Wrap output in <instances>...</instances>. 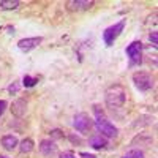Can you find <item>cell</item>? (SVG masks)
Masks as SVG:
<instances>
[{"label":"cell","instance_id":"6da1fadb","mask_svg":"<svg viewBox=\"0 0 158 158\" xmlns=\"http://www.w3.org/2000/svg\"><path fill=\"white\" fill-rule=\"evenodd\" d=\"M127 101V90L122 84H112L104 92V103L111 111L123 108Z\"/></svg>","mask_w":158,"mask_h":158},{"label":"cell","instance_id":"7a4b0ae2","mask_svg":"<svg viewBox=\"0 0 158 158\" xmlns=\"http://www.w3.org/2000/svg\"><path fill=\"white\" fill-rule=\"evenodd\" d=\"M142 49H144V44L139 41V40L131 41L125 48V54L130 60V67H139V65L142 63Z\"/></svg>","mask_w":158,"mask_h":158},{"label":"cell","instance_id":"3957f363","mask_svg":"<svg viewBox=\"0 0 158 158\" xmlns=\"http://www.w3.org/2000/svg\"><path fill=\"white\" fill-rule=\"evenodd\" d=\"M131 79H133V84H135V87L139 92H149L155 85L153 76L150 73H147V71H136Z\"/></svg>","mask_w":158,"mask_h":158},{"label":"cell","instance_id":"277c9868","mask_svg":"<svg viewBox=\"0 0 158 158\" xmlns=\"http://www.w3.org/2000/svg\"><path fill=\"white\" fill-rule=\"evenodd\" d=\"M94 127L97 128V131H98L101 136L108 138V139L109 138H115L118 135L117 127L112 122H109L106 117H97V120L94 122Z\"/></svg>","mask_w":158,"mask_h":158},{"label":"cell","instance_id":"5b68a950","mask_svg":"<svg viewBox=\"0 0 158 158\" xmlns=\"http://www.w3.org/2000/svg\"><path fill=\"white\" fill-rule=\"evenodd\" d=\"M125 24H127V19H122V21L115 22L114 25H109L108 29H104V32H103L104 44H106V46H112V44L115 43V40L120 36V33L123 32Z\"/></svg>","mask_w":158,"mask_h":158},{"label":"cell","instance_id":"8992f818","mask_svg":"<svg viewBox=\"0 0 158 158\" xmlns=\"http://www.w3.org/2000/svg\"><path fill=\"white\" fill-rule=\"evenodd\" d=\"M73 127L76 131H79V133L82 135H87L89 131L92 130V127H94V120H92V117L85 112H79L74 115L73 118Z\"/></svg>","mask_w":158,"mask_h":158},{"label":"cell","instance_id":"52a82bcc","mask_svg":"<svg viewBox=\"0 0 158 158\" xmlns=\"http://www.w3.org/2000/svg\"><path fill=\"white\" fill-rule=\"evenodd\" d=\"M43 43V36H30V38H22L18 41V48L22 52H30L32 49L38 48Z\"/></svg>","mask_w":158,"mask_h":158},{"label":"cell","instance_id":"ba28073f","mask_svg":"<svg viewBox=\"0 0 158 158\" xmlns=\"http://www.w3.org/2000/svg\"><path fill=\"white\" fill-rule=\"evenodd\" d=\"M27 100H24V98H18V100H15L11 103V106H10V109H11V114L15 115V117H18V118H22L25 114H27Z\"/></svg>","mask_w":158,"mask_h":158},{"label":"cell","instance_id":"9c48e42d","mask_svg":"<svg viewBox=\"0 0 158 158\" xmlns=\"http://www.w3.org/2000/svg\"><path fill=\"white\" fill-rule=\"evenodd\" d=\"M38 150H40V153H41L43 156L49 158V156H54L57 153V146H56V142L52 139H43V141H40Z\"/></svg>","mask_w":158,"mask_h":158},{"label":"cell","instance_id":"30bf717a","mask_svg":"<svg viewBox=\"0 0 158 158\" xmlns=\"http://www.w3.org/2000/svg\"><path fill=\"white\" fill-rule=\"evenodd\" d=\"M95 5L94 0H70L67 2V8L70 11H84V10H90Z\"/></svg>","mask_w":158,"mask_h":158},{"label":"cell","instance_id":"8fae6325","mask_svg":"<svg viewBox=\"0 0 158 158\" xmlns=\"http://www.w3.org/2000/svg\"><path fill=\"white\" fill-rule=\"evenodd\" d=\"M89 146L95 150H103L109 146V142H108V138H104L101 135H94L89 138Z\"/></svg>","mask_w":158,"mask_h":158},{"label":"cell","instance_id":"7c38bea8","mask_svg":"<svg viewBox=\"0 0 158 158\" xmlns=\"http://www.w3.org/2000/svg\"><path fill=\"white\" fill-rule=\"evenodd\" d=\"M2 146L5 150H15L18 146H19V139L15 136V135H5L2 138Z\"/></svg>","mask_w":158,"mask_h":158},{"label":"cell","instance_id":"4fadbf2b","mask_svg":"<svg viewBox=\"0 0 158 158\" xmlns=\"http://www.w3.org/2000/svg\"><path fill=\"white\" fill-rule=\"evenodd\" d=\"M19 152L21 153H30L33 149H35V142H33V139H30V138H25V139H22L21 142H19Z\"/></svg>","mask_w":158,"mask_h":158},{"label":"cell","instance_id":"5bb4252c","mask_svg":"<svg viewBox=\"0 0 158 158\" xmlns=\"http://www.w3.org/2000/svg\"><path fill=\"white\" fill-rule=\"evenodd\" d=\"M18 6H19V2H18V0H2V2H0V10H3V11L16 10Z\"/></svg>","mask_w":158,"mask_h":158},{"label":"cell","instance_id":"9a60e30c","mask_svg":"<svg viewBox=\"0 0 158 158\" xmlns=\"http://www.w3.org/2000/svg\"><path fill=\"white\" fill-rule=\"evenodd\" d=\"M38 81H40V77H38V76L25 74V76L22 77V85H24V87H27V89H30V87H35V85L38 84Z\"/></svg>","mask_w":158,"mask_h":158},{"label":"cell","instance_id":"2e32d148","mask_svg":"<svg viewBox=\"0 0 158 158\" xmlns=\"http://www.w3.org/2000/svg\"><path fill=\"white\" fill-rule=\"evenodd\" d=\"M65 135H63V131L59 130V128H54V130H49V139L52 141H57V139H63Z\"/></svg>","mask_w":158,"mask_h":158},{"label":"cell","instance_id":"e0dca14e","mask_svg":"<svg viewBox=\"0 0 158 158\" xmlns=\"http://www.w3.org/2000/svg\"><path fill=\"white\" fill-rule=\"evenodd\" d=\"M123 158H144V152L139 150V149H131L125 153Z\"/></svg>","mask_w":158,"mask_h":158},{"label":"cell","instance_id":"ac0fdd59","mask_svg":"<svg viewBox=\"0 0 158 158\" xmlns=\"http://www.w3.org/2000/svg\"><path fill=\"white\" fill-rule=\"evenodd\" d=\"M68 139L74 144V146H81V144H82V139L81 138H79V136H76L74 133H71V135H68Z\"/></svg>","mask_w":158,"mask_h":158},{"label":"cell","instance_id":"d6986e66","mask_svg":"<svg viewBox=\"0 0 158 158\" xmlns=\"http://www.w3.org/2000/svg\"><path fill=\"white\" fill-rule=\"evenodd\" d=\"M8 92L11 95H16L18 92H19V84L18 82H11L10 85H8Z\"/></svg>","mask_w":158,"mask_h":158},{"label":"cell","instance_id":"ffe728a7","mask_svg":"<svg viewBox=\"0 0 158 158\" xmlns=\"http://www.w3.org/2000/svg\"><path fill=\"white\" fill-rule=\"evenodd\" d=\"M149 40H150V43H152L153 46H156V43H158V33H156V30L150 32V35H149Z\"/></svg>","mask_w":158,"mask_h":158},{"label":"cell","instance_id":"44dd1931","mask_svg":"<svg viewBox=\"0 0 158 158\" xmlns=\"http://www.w3.org/2000/svg\"><path fill=\"white\" fill-rule=\"evenodd\" d=\"M59 158H76V155H74L73 152L67 150V152H62V153H59Z\"/></svg>","mask_w":158,"mask_h":158},{"label":"cell","instance_id":"7402d4cb","mask_svg":"<svg viewBox=\"0 0 158 158\" xmlns=\"http://www.w3.org/2000/svg\"><path fill=\"white\" fill-rule=\"evenodd\" d=\"M6 108H8V103H6L5 100H0V117L3 115V112H5Z\"/></svg>","mask_w":158,"mask_h":158},{"label":"cell","instance_id":"603a6c76","mask_svg":"<svg viewBox=\"0 0 158 158\" xmlns=\"http://www.w3.org/2000/svg\"><path fill=\"white\" fill-rule=\"evenodd\" d=\"M79 156H81V158H97V155L87 153V152H81V153H79Z\"/></svg>","mask_w":158,"mask_h":158},{"label":"cell","instance_id":"cb8c5ba5","mask_svg":"<svg viewBox=\"0 0 158 158\" xmlns=\"http://www.w3.org/2000/svg\"><path fill=\"white\" fill-rule=\"evenodd\" d=\"M0 158H8V156H5V155H0Z\"/></svg>","mask_w":158,"mask_h":158}]
</instances>
